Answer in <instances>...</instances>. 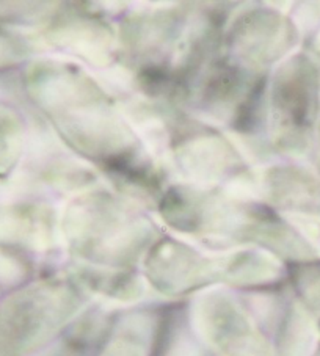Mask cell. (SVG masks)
Masks as SVG:
<instances>
[{
    "instance_id": "30bf717a",
    "label": "cell",
    "mask_w": 320,
    "mask_h": 356,
    "mask_svg": "<svg viewBox=\"0 0 320 356\" xmlns=\"http://www.w3.org/2000/svg\"><path fill=\"white\" fill-rule=\"evenodd\" d=\"M26 124L17 110L0 102V179L10 176L26 149Z\"/></svg>"
},
{
    "instance_id": "3957f363",
    "label": "cell",
    "mask_w": 320,
    "mask_h": 356,
    "mask_svg": "<svg viewBox=\"0 0 320 356\" xmlns=\"http://www.w3.org/2000/svg\"><path fill=\"white\" fill-rule=\"evenodd\" d=\"M170 134L171 162L189 186L215 188L245 170L236 146L211 127L175 116Z\"/></svg>"
},
{
    "instance_id": "7a4b0ae2",
    "label": "cell",
    "mask_w": 320,
    "mask_h": 356,
    "mask_svg": "<svg viewBox=\"0 0 320 356\" xmlns=\"http://www.w3.org/2000/svg\"><path fill=\"white\" fill-rule=\"evenodd\" d=\"M319 74L305 55L282 61L269 90L270 137L276 149L300 154L306 149L317 113Z\"/></svg>"
},
{
    "instance_id": "ba28073f",
    "label": "cell",
    "mask_w": 320,
    "mask_h": 356,
    "mask_svg": "<svg viewBox=\"0 0 320 356\" xmlns=\"http://www.w3.org/2000/svg\"><path fill=\"white\" fill-rule=\"evenodd\" d=\"M40 143L41 148L33 159V173L40 186L61 193H85L93 188L97 176L87 162L70 154L55 140L42 138Z\"/></svg>"
},
{
    "instance_id": "52a82bcc",
    "label": "cell",
    "mask_w": 320,
    "mask_h": 356,
    "mask_svg": "<svg viewBox=\"0 0 320 356\" xmlns=\"http://www.w3.org/2000/svg\"><path fill=\"white\" fill-rule=\"evenodd\" d=\"M60 232V216L46 202L0 206V243L45 250Z\"/></svg>"
},
{
    "instance_id": "8992f818",
    "label": "cell",
    "mask_w": 320,
    "mask_h": 356,
    "mask_svg": "<svg viewBox=\"0 0 320 356\" xmlns=\"http://www.w3.org/2000/svg\"><path fill=\"white\" fill-rule=\"evenodd\" d=\"M251 201H259L280 211L320 212V182L306 170L275 165L248 171Z\"/></svg>"
},
{
    "instance_id": "8fae6325",
    "label": "cell",
    "mask_w": 320,
    "mask_h": 356,
    "mask_svg": "<svg viewBox=\"0 0 320 356\" xmlns=\"http://www.w3.org/2000/svg\"><path fill=\"white\" fill-rule=\"evenodd\" d=\"M29 55L30 46L26 40L0 29V71L17 66Z\"/></svg>"
},
{
    "instance_id": "9c48e42d",
    "label": "cell",
    "mask_w": 320,
    "mask_h": 356,
    "mask_svg": "<svg viewBox=\"0 0 320 356\" xmlns=\"http://www.w3.org/2000/svg\"><path fill=\"white\" fill-rule=\"evenodd\" d=\"M46 330L45 317L26 292L10 298L0 308V356L24 352Z\"/></svg>"
},
{
    "instance_id": "7c38bea8",
    "label": "cell",
    "mask_w": 320,
    "mask_h": 356,
    "mask_svg": "<svg viewBox=\"0 0 320 356\" xmlns=\"http://www.w3.org/2000/svg\"><path fill=\"white\" fill-rule=\"evenodd\" d=\"M22 276V268L13 257L0 253V278L3 281H17Z\"/></svg>"
},
{
    "instance_id": "6da1fadb",
    "label": "cell",
    "mask_w": 320,
    "mask_h": 356,
    "mask_svg": "<svg viewBox=\"0 0 320 356\" xmlns=\"http://www.w3.org/2000/svg\"><path fill=\"white\" fill-rule=\"evenodd\" d=\"M60 231L82 253L122 259L152 236V225L121 196L91 188L70 201L60 216Z\"/></svg>"
},
{
    "instance_id": "277c9868",
    "label": "cell",
    "mask_w": 320,
    "mask_h": 356,
    "mask_svg": "<svg viewBox=\"0 0 320 356\" xmlns=\"http://www.w3.org/2000/svg\"><path fill=\"white\" fill-rule=\"evenodd\" d=\"M295 41L294 24L270 8L245 11L223 36L226 57L255 74H266L269 66L286 57Z\"/></svg>"
},
{
    "instance_id": "5b68a950",
    "label": "cell",
    "mask_w": 320,
    "mask_h": 356,
    "mask_svg": "<svg viewBox=\"0 0 320 356\" xmlns=\"http://www.w3.org/2000/svg\"><path fill=\"white\" fill-rule=\"evenodd\" d=\"M41 40L55 51L85 60L96 67L112 65L120 44L112 26L101 17L82 11L61 13V10L46 24Z\"/></svg>"
}]
</instances>
